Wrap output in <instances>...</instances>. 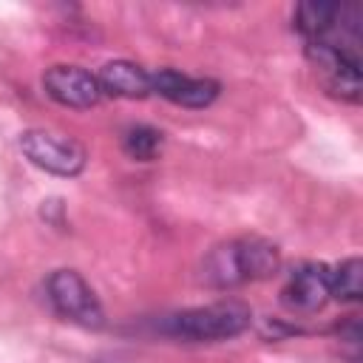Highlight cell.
Returning <instances> with one entry per match:
<instances>
[{
    "instance_id": "obj_1",
    "label": "cell",
    "mask_w": 363,
    "mask_h": 363,
    "mask_svg": "<svg viewBox=\"0 0 363 363\" xmlns=\"http://www.w3.org/2000/svg\"><path fill=\"white\" fill-rule=\"evenodd\" d=\"M281 267V252L272 241L244 235L213 247L201 261V281L216 289H233L250 281H264Z\"/></svg>"
},
{
    "instance_id": "obj_2",
    "label": "cell",
    "mask_w": 363,
    "mask_h": 363,
    "mask_svg": "<svg viewBox=\"0 0 363 363\" xmlns=\"http://www.w3.org/2000/svg\"><path fill=\"white\" fill-rule=\"evenodd\" d=\"M252 323V309L244 301H216L207 306H193L173 312L159 320V332L170 337H182L190 343H204V340H227L250 329Z\"/></svg>"
},
{
    "instance_id": "obj_3",
    "label": "cell",
    "mask_w": 363,
    "mask_h": 363,
    "mask_svg": "<svg viewBox=\"0 0 363 363\" xmlns=\"http://www.w3.org/2000/svg\"><path fill=\"white\" fill-rule=\"evenodd\" d=\"M306 57L332 96L346 102H360V45L357 43L315 40V43H306Z\"/></svg>"
},
{
    "instance_id": "obj_4",
    "label": "cell",
    "mask_w": 363,
    "mask_h": 363,
    "mask_svg": "<svg viewBox=\"0 0 363 363\" xmlns=\"http://www.w3.org/2000/svg\"><path fill=\"white\" fill-rule=\"evenodd\" d=\"M48 301L57 315H62L71 323H79L85 329H102L105 326V309L91 289V284L77 269H54L45 281Z\"/></svg>"
},
{
    "instance_id": "obj_5",
    "label": "cell",
    "mask_w": 363,
    "mask_h": 363,
    "mask_svg": "<svg viewBox=\"0 0 363 363\" xmlns=\"http://www.w3.org/2000/svg\"><path fill=\"white\" fill-rule=\"evenodd\" d=\"M20 150L31 164L54 176H79L88 162V150L65 133H54L45 128H28L20 133Z\"/></svg>"
},
{
    "instance_id": "obj_6",
    "label": "cell",
    "mask_w": 363,
    "mask_h": 363,
    "mask_svg": "<svg viewBox=\"0 0 363 363\" xmlns=\"http://www.w3.org/2000/svg\"><path fill=\"white\" fill-rule=\"evenodd\" d=\"M43 88L45 94L65 105V108H94L102 99V88L96 74L79 68V65H51L43 74Z\"/></svg>"
},
{
    "instance_id": "obj_7",
    "label": "cell",
    "mask_w": 363,
    "mask_h": 363,
    "mask_svg": "<svg viewBox=\"0 0 363 363\" xmlns=\"http://www.w3.org/2000/svg\"><path fill=\"white\" fill-rule=\"evenodd\" d=\"M329 301V267L326 264H301L298 269H292V275L286 278L284 289H281V303L289 312L298 315H315L326 306Z\"/></svg>"
},
{
    "instance_id": "obj_8",
    "label": "cell",
    "mask_w": 363,
    "mask_h": 363,
    "mask_svg": "<svg viewBox=\"0 0 363 363\" xmlns=\"http://www.w3.org/2000/svg\"><path fill=\"white\" fill-rule=\"evenodd\" d=\"M153 94L182 108H207L218 96V82L210 77H190L176 68H159L150 74Z\"/></svg>"
},
{
    "instance_id": "obj_9",
    "label": "cell",
    "mask_w": 363,
    "mask_h": 363,
    "mask_svg": "<svg viewBox=\"0 0 363 363\" xmlns=\"http://www.w3.org/2000/svg\"><path fill=\"white\" fill-rule=\"evenodd\" d=\"M102 94L108 96H122V99H145L153 94L150 88V74L130 62V60H111L102 65V71L96 74Z\"/></svg>"
},
{
    "instance_id": "obj_10",
    "label": "cell",
    "mask_w": 363,
    "mask_h": 363,
    "mask_svg": "<svg viewBox=\"0 0 363 363\" xmlns=\"http://www.w3.org/2000/svg\"><path fill=\"white\" fill-rule=\"evenodd\" d=\"M329 298L335 301H360L363 298V261L357 255L329 267Z\"/></svg>"
},
{
    "instance_id": "obj_11",
    "label": "cell",
    "mask_w": 363,
    "mask_h": 363,
    "mask_svg": "<svg viewBox=\"0 0 363 363\" xmlns=\"http://www.w3.org/2000/svg\"><path fill=\"white\" fill-rule=\"evenodd\" d=\"M162 142H164L162 130H156V128H150V125H130V128L122 133V147H125V153H128L130 159H136V162H150V159H156L159 150H162Z\"/></svg>"
}]
</instances>
